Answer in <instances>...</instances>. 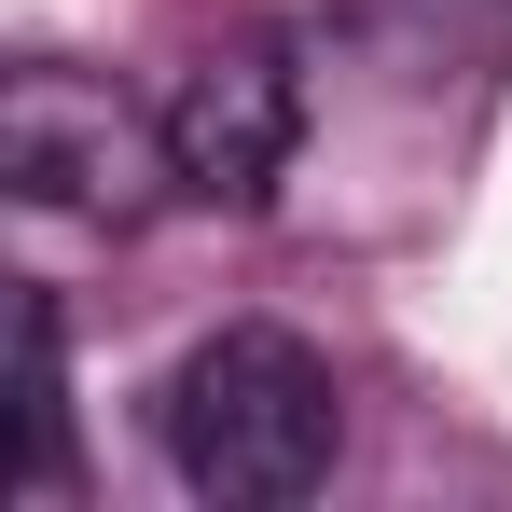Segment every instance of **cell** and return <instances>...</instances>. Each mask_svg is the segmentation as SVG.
Returning <instances> with one entry per match:
<instances>
[{"mask_svg": "<svg viewBox=\"0 0 512 512\" xmlns=\"http://www.w3.org/2000/svg\"><path fill=\"white\" fill-rule=\"evenodd\" d=\"M0 180L28 208H111L125 180V111L84 70H14L0 84Z\"/></svg>", "mask_w": 512, "mask_h": 512, "instance_id": "3", "label": "cell"}, {"mask_svg": "<svg viewBox=\"0 0 512 512\" xmlns=\"http://www.w3.org/2000/svg\"><path fill=\"white\" fill-rule=\"evenodd\" d=\"M70 471V374H56V305H14V485Z\"/></svg>", "mask_w": 512, "mask_h": 512, "instance_id": "4", "label": "cell"}, {"mask_svg": "<svg viewBox=\"0 0 512 512\" xmlns=\"http://www.w3.org/2000/svg\"><path fill=\"white\" fill-rule=\"evenodd\" d=\"M167 180L180 194H208V208H263L277 167H291V139H305V70H291V42L277 28H236V42H208L167 97Z\"/></svg>", "mask_w": 512, "mask_h": 512, "instance_id": "2", "label": "cell"}, {"mask_svg": "<svg viewBox=\"0 0 512 512\" xmlns=\"http://www.w3.org/2000/svg\"><path fill=\"white\" fill-rule=\"evenodd\" d=\"M167 471L194 485V499H222V512H291V499H319L333 485V443H346V402H333V374H319V346H291V333H208L194 360L167 374Z\"/></svg>", "mask_w": 512, "mask_h": 512, "instance_id": "1", "label": "cell"}]
</instances>
